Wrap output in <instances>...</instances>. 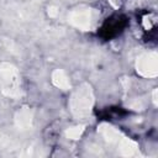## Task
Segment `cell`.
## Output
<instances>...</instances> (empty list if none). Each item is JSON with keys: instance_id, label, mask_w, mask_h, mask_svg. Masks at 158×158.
Here are the masks:
<instances>
[{"instance_id": "cell-1", "label": "cell", "mask_w": 158, "mask_h": 158, "mask_svg": "<svg viewBox=\"0 0 158 158\" xmlns=\"http://www.w3.org/2000/svg\"><path fill=\"white\" fill-rule=\"evenodd\" d=\"M126 19L122 16H114L106 20V22L102 25L101 27V35L105 38H110L114 37L116 35H118L126 26Z\"/></svg>"}]
</instances>
